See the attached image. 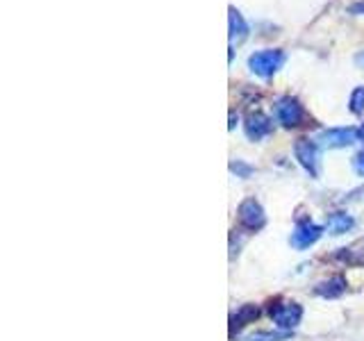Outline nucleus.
<instances>
[{"label":"nucleus","mask_w":364,"mask_h":341,"mask_svg":"<svg viewBox=\"0 0 364 341\" xmlns=\"http://www.w3.org/2000/svg\"><path fill=\"white\" fill-rule=\"evenodd\" d=\"M284 64V53L278 48H267V50H257L248 57V68L253 71L257 77H273Z\"/></svg>","instance_id":"1"},{"label":"nucleus","mask_w":364,"mask_h":341,"mask_svg":"<svg viewBox=\"0 0 364 341\" xmlns=\"http://www.w3.org/2000/svg\"><path fill=\"white\" fill-rule=\"evenodd\" d=\"M269 314H271L273 323H276L278 328H282V330H287V332H291V330L301 323V318H303V307H301L299 303H276V305H271Z\"/></svg>","instance_id":"2"},{"label":"nucleus","mask_w":364,"mask_h":341,"mask_svg":"<svg viewBox=\"0 0 364 341\" xmlns=\"http://www.w3.org/2000/svg\"><path fill=\"white\" fill-rule=\"evenodd\" d=\"M276 119H278V123L284 125V128H299L305 119V109L296 98L282 96L276 102Z\"/></svg>","instance_id":"3"},{"label":"nucleus","mask_w":364,"mask_h":341,"mask_svg":"<svg viewBox=\"0 0 364 341\" xmlns=\"http://www.w3.org/2000/svg\"><path fill=\"white\" fill-rule=\"evenodd\" d=\"M237 219L250 232H257V230H262V227L267 225V214H264L262 205L255 198H246L242 205H239Z\"/></svg>","instance_id":"4"},{"label":"nucleus","mask_w":364,"mask_h":341,"mask_svg":"<svg viewBox=\"0 0 364 341\" xmlns=\"http://www.w3.org/2000/svg\"><path fill=\"white\" fill-rule=\"evenodd\" d=\"M360 139V130L355 128H328L316 134V141L323 148H346Z\"/></svg>","instance_id":"5"},{"label":"nucleus","mask_w":364,"mask_h":341,"mask_svg":"<svg viewBox=\"0 0 364 341\" xmlns=\"http://www.w3.org/2000/svg\"><path fill=\"white\" fill-rule=\"evenodd\" d=\"M294 157L312 178L318 175V146L312 139H299L294 144Z\"/></svg>","instance_id":"6"},{"label":"nucleus","mask_w":364,"mask_h":341,"mask_svg":"<svg viewBox=\"0 0 364 341\" xmlns=\"http://www.w3.org/2000/svg\"><path fill=\"white\" fill-rule=\"evenodd\" d=\"M323 234V227L321 225H316L312 221H301L299 225H296V230L291 232V246L296 250H305V248H310L312 244H316L318 239H321Z\"/></svg>","instance_id":"7"},{"label":"nucleus","mask_w":364,"mask_h":341,"mask_svg":"<svg viewBox=\"0 0 364 341\" xmlns=\"http://www.w3.org/2000/svg\"><path fill=\"white\" fill-rule=\"evenodd\" d=\"M273 130V123L271 119L267 117V114H262V112H250L246 121H244V132L250 141H259V139H264V136Z\"/></svg>","instance_id":"8"},{"label":"nucleus","mask_w":364,"mask_h":341,"mask_svg":"<svg viewBox=\"0 0 364 341\" xmlns=\"http://www.w3.org/2000/svg\"><path fill=\"white\" fill-rule=\"evenodd\" d=\"M353 225H355V221H353V216L346 214V212H333V214H328V216H326V227H328V232H330V234H335V237L348 232Z\"/></svg>","instance_id":"9"},{"label":"nucleus","mask_w":364,"mask_h":341,"mask_svg":"<svg viewBox=\"0 0 364 341\" xmlns=\"http://www.w3.org/2000/svg\"><path fill=\"white\" fill-rule=\"evenodd\" d=\"M230 14H228V26H230V41L235 43H242L246 37H248V23L244 21V16L239 14L235 7L228 9Z\"/></svg>","instance_id":"10"},{"label":"nucleus","mask_w":364,"mask_h":341,"mask_svg":"<svg viewBox=\"0 0 364 341\" xmlns=\"http://www.w3.org/2000/svg\"><path fill=\"white\" fill-rule=\"evenodd\" d=\"M346 291V280L341 276H333L330 280H323L316 284V293L323 296V298H337Z\"/></svg>","instance_id":"11"},{"label":"nucleus","mask_w":364,"mask_h":341,"mask_svg":"<svg viewBox=\"0 0 364 341\" xmlns=\"http://www.w3.org/2000/svg\"><path fill=\"white\" fill-rule=\"evenodd\" d=\"M259 316V307L257 305H242L237 310V314L232 316V332H235V328L239 330V328H244L246 323H253L255 318Z\"/></svg>","instance_id":"12"},{"label":"nucleus","mask_w":364,"mask_h":341,"mask_svg":"<svg viewBox=\"0 0 364 341\" xmlns=\"http://www.w3.org/2000/svg\"><path fill=\"white\" fill-rule=\"evenodd\" d=\"M289 337H291V332L282 330V332H253V335L244 337L242 341H284Z\"/></svg>","instance_id":"13"},{"label":"nucleus","mask_w":364,"mask_h":341,"mask_svg":"<svg viewBox=\"0 0 364 341\" xmlns=\"http://www.w3.org/2000/svg\"><path fill=\"white\" fill-rule=\"evenodd\" d=\"M348 107H350L353 114H362L364 112V87H355L350 91Z\"/></svg>","instance_id":"14"},{"label":"nucleus","mask_w":364,"mask_h":341,"mask_svg":"<svg viewBox=\"0 0 364 341\" xmlns=\"http://www.w3.org/2000/svg\"><path fill=\"white\" fill-rule=\"evenodd\" d=\"M230 170L232 173H239L242 178H248L250 173H253V168L250 166H246V164H242V162H237V164H230Z\"/></svg>","instance_id":"15"},{"label":"nucleus","mask_w":364,"mask_h":341,"mask_svg":"<svg viewBox=\"0 0 364 341\" xmlns=\"http://www.w3.org/2000/svg\"><path fill=\"white\" fill-rule=\"evenodd\" d=\"M353 166H355V170L360 175H364V151L360 155H355V159H353Z\"/></svg>","instance_id":"16"},{"label":"nucleus","mask_w":364,"mask_h":341,"mask_svg":"<svg viewBox=\"0 0 364 341\" xmlns=\"http://www.w3.org/2000/svg\"><path fill=\"white\" fill-rule=\"evenodd\" d=\"M348 9H350V14H364V0H360V3H353Z\"/></svg>","instance_id":"17"},{"label":"nucleus","mask_w":364,"mask_h":341,"mask_svg":"<svg viewBox=\"0 0 364 341\" xmlns=\"http://www.w3.org/2000/svg\"><path fill=\"white\" fill-rule=\"evenodd\" d=\"M355 64L364 68V53H360V55H355Z\"/></svg>","instance_id":"18"},{"label":"nucleus","mask_w":364,"mask_h":341,"mask_svg":"<svg viewBox=\"0 0 364 341\" xmlns=\"http://www.w3.org/2000/svg\"><path fill=\"white\" fill-rule=\"evenodd\" d=\"M235 121H239V117L235 119V112H232V114H230V125H228V128H230V130H235V125H237Z\"/></svg>","instance_id":"19"},{"label":"nucleus","mask_w":364,"mask_h":341,"mask_svg":"<svg viewBox=\"0 0 364 341\" xmlns=\"http://www.w3.org/2000/svg\"><path fill=\"white\" fill-rule=\"evenodd\" d=\"M360 139H362V141H364V123H362V125H360Z\"/></svg>","instance_id":"20"}]
</instances>
